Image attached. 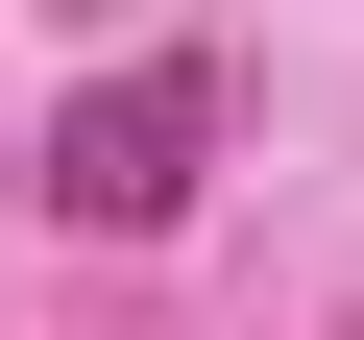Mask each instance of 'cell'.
I'll return each mask as SVG.
<instances>
[{
    "mask_svg": "<svg viewBox=\"0 0 364 340\" xmlns=\"http://www.w3.org/2000/svg\"><path fill=\"white\" fill-rule=\"evenodd\" d=\"M195 170H219V73H195V49L49 97V219H97V243H170V219H195Z\"/></svg>",
    "mask_w": 364,
    "mask_h": 340,
    "instance_id": "cell-1",
    "label": "cell"
}]
</instances>
